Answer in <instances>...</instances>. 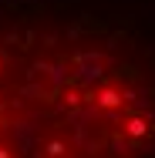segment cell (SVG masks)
Instances as JSON below:
<instances>
[{"mask_svg":"<svg viewBox=\"0 0 155 158\" xmlns=\"http://www.w3.org/2000/svg\"><path fill=\"white\" fill-rule=\"evenodd\" d=\"M0 158H155V54L88 14L3 27Z\"/></svg>","mask_w":155,"mask_h":158,"instance_id":"cell-1","label":"cell"}]
</instances>
